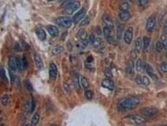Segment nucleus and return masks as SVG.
Segmentation results:
<instances>
[{"label": "nucleus", "mask_w": 167, "mask_h": 126, "mask_svg": "<svg viewBox=\"0 0 167 126\" xmlns=\"http://www.w3.org/2000/svg\"><path fill=\"white\" fill-rule=\"evenodd\" d=\"M140 102V99L135 96L124 98L118 102V108L121 111H128L135 108Z\"/></svg>", "instance_id": "nucleus-1"}, {"label": "nucleus", "mask_w": 167, "mask_h": 126, "mask_svg": "<svg viewBox=\"0 0 167 126\" xmlns=\"http://www.w3.org/2000/svg\"><path fill=\"white\" fill-rule=\"evenodd\" d=\"M55 23L62 27L69 28L72 25V21L69 17H59L55 20Z\"/></svg>", "instance_id": "nucleus-2"}, {"label": "nucleus", "mask_w": 167, "mask_h": 126, "mask_svg": "<svg viewBox=\"0 0 167 126\" xmlns=\"http://www.w3.org/2000/svg\"><path fill=\"white\" fill-rule=\"evenodd\" d=\"M81 3L80 1H76L73 2L65 8V13L68 15H71L79 9Z\"/></svg>", "instance_id": "nucleus-3"}, {"label": "nucleus", "mask_w": 167, "mask_h": 126, "mask_svg": "<svg viewBox=\"0 0 167 126\" xmlns=\"http://www.w3.org/2000/svg\"><path fill=\"white\" fill-rule=\"evenodd\" d=\"M158 112L157 109L153 107H145L142 108L140 111L142 116L145 118H148L153 116L156 115Z\"/></svg>", "instance_id": "nucleus-4"}, {"label": "nucleus", "mask_w": 167, "mask_h": 126, "mask_svg": "<svg viewBox=\"0 0 167 126\" xmlns=\"http://www.w3.org/2000/svg\"><path fill=\"white\" fill-rule=\"evenodd\" d=\"M133 28L130 26L126 29L124 35V39L125 43L128 45L130 44L133 39Z\"/></svg>", "instance_id": "nucleus-5"}, {"label": "nucleus", "mask_w": 167, "mask_h": 126, "mask_svg": "<svg viewBox=\"0 0 167 126\" xmlns=\"http://www.w3.org/2000/svg\"><path fill=\"white\" fill-rule=\"evenodd\" d=\"M86 14V10L84 8H82L73 16L72 20L74 24H78L85 16Z\"/></svg>", "instance_id": "nucleus-6"}, {"label": "nucleus", "mask_w": 167, "mask_h": 126, "mask_svg": "<svg viewBox=\"0 0 167 126\" xmlns=\"http://www.w3.org/2000/svg\"><path fill=\"white\" fill-rule=\"evenodd\" d=\"M156 24V20L155 17L151 16L148 18L146 24V29L147 31L151 32L153 30Z\"/></svg>", "instance_id": "nucleus-7"}, {"label": "nucleus", "mask_w": 167, "mask_h": 126, "mask_svg": "<svg viewBox=\"0 0 167 126\" xmlns=\"http://www.w3.org/2000/svg\"><path fill=\"white\" fill-rule=\"evenodd\" d=\"M103 87L108 89L109 90H113L115 87V84L113 81L109 78H106L103 80L101 82Z\"/></svg>", "instance_id": "nucleus-8"}, {"label": "nucleus", "mask_w": 167, "mask_h": 126, "mask_svg": "<svg viewBox=\"0 0 167 126\" xmlns=\"http://www.w3.org/2000/svg\"><path fill=\"white\" fill-rule=\"evenodd\" d=\"M47 30L49 33L52 37H57L59 36V31L56 26L54 25H49L46 27Z\"/></svg>", "instance_id": "nucleus-9"}, {"label": "nucleus", "mask_w": 167, "mask_h": 126, "mask_svg": "<svg viewBox=\"0 0 167 126\" xmlns=\"http://www.w3.org/2000/svg\"><path fill=\"white\" fill-rule=\"evenodd\" d=\"M58 69L56 65L54 63L50 64L49 67V75L52 79H55L57 75Z\"/></svg>", "instance_id": "nucleus-10"}, {"label": "nucleus", "mask_w": 167, "mask_h": 126, "mask_svg": "<svg viewBox=\"0 0 167 126\" xmlns=\"http://www.w3.org/2000/svg\"><path fill=\"white\" fill-rule=\"evenodd\" d=\"M102 20L103 22L106 25V26L114 28V22H113L112 19L109 15L107 14L103 15L102 17Z\"/></svg>", "instance_id": "nucleus-11"}, {"label": "nucleus", "mask_w": 167, "mask_h": 126, "mask_svg": "<svg viewBox=\"0 0 167 126\" xmlns=\"http://www.w3.org/2000/svg\"><path fill=\"white\" fill-rule=\"evenodd\" d=\"M29 48V46L27 43L24 42H21L20 43L18 42L16 43L15 46V49L18 52L23 51V50H27Z\"/></svg>", "instance_id": "nucleus-12"}, {"label": "nucleus", "mask_w": 167, "mask_h": 126, "mask_svg": "<svg viewBox=\"0 0 167 126\" xmlns=\"http://www.w3.org/2000/svg\"><path fill=\"white\" fill-rule=\"evenodd\" d=\"M34 60L36 67L39 70L43 69L44 67V63L41 58L38 54H34Z\"/></svg>", "instance_id": "nucleus-13"}, {"label": "nucleus", "mask_w": 167, "mask_h": 126, "mask_svg": "<svg viewBox=\"0 0 167 126\" xmlns=\"http://www.w3.org/2000/svg\"><path fill=\"white\" fill-rule=\"evenodd\" d=\"M129 118L133 121L134 122L137 124L144 123L146 121V120L145 117L142 116H140V115H132V116H129Z\"/></svg>", "instance_id": "nucleus-14"}, {"label": "nucleus", "mask_w": 167, "mask_h": 126, "mask_svg": "<svg viewBox=\"0 0 167 126\" xmlns=\"http://www.w3.org/2000/svg\"><path fill=\"white\" fill-rule=\"evenodd\" d=\"M145 70L147 73L153 80H156L158 79V76L154 73V69L150 65L147 64L145 67Z\"/></svg>", "instance_id": "nucleus-15"}, {"label": "nucleus", "mask_w": 167, "mask_h": 126, "mask_svg": "<svg viewBox=\"0 0 167 126\" xmlns=\"http://www.w3.org/2000/svg\"><path fill=\"white\" fill-rule=\"evenodd\" d=\"M103 32L104 36L108 38H111L113 37L115 35L114 28L106 26L103 29Z\"/></svg>", "instance_id": "nucleus-16"}, {"label": "nucleus", "mask_w": 167, "mask_h": 126, "mask_svg": "<svg viewBox=\"0 0 167 126\" xmlns=\"http://www.w3.org/2000/svg\"><path fill=\"white\" fill-rule=\"evenodd\" d=\"M36 35L38 39L42 41L45 40L47 38V34L45 31L41 28H38L36 29Z\"/></svg>", "instance_id": "nucleus-17"}, {"label": "nucleus", "mask_w": 167, "mask_h": 126, "mask_svg": "<svg viewBox=\"0 0 167 126\" xmlns=\"http://www.w3.org/2000/svg\"><path fill=\"white\" fill-rule=\"evenodd\" d=\"M119 16L120 20L124 22L128 21L131 17L130 13L128 11H121Z\"/></svg>", "instance_id": "nucleus-18"}, {"label": "nucleus", "mask_w": 167, "mask_h": 126, "mask_svg": "<svg viewBox=\"0 0 167 126\" xmlns=\"http://www.w3.org/2000/svg\"><path fill=\"white\" fill-rule=\"evenodd\" d=\"M77 35L82 41H84L87 40L88 33L85 29L82 28L78 30Z\"/></svg>", "instance_id": "nucleus-19"}, {"label": "nucleus", "mask_w": 167, "mask_h": 126, "mask_svg": "<svg viewBox=\"0 0 167 126\" xmlns=\"http://www.w3.org/2000/svg\"><path fill=\"white\" fill-rule=\"evenodd\" d=\"M8 64L10 69L14 72L16 71L17 69L16 58H14L13 57L9 58L8 59Z\"/></svg>", "instance_id": "nucleus-20"}, {"label": "nucleus", "mask_w": 167, "mask_h": 126, "mask_svg": "<svg viewBox=\"0 0 167 126\" xmlns=\"http://www.w3.org/2000/svg\"><path fill=\"white\" fill-rule=\"evenodd\" d=\"M72 81L74 87L77 90H79L80 88V79L78 75L74 74L72 76Z\"/></svg>", "instance_id": "nucleus-21"}, {"label": "nucleus", "mask_w": 167, "mask_h": 126, "mask_svg": "<svg viewBox=\"0 0 167 126\" xmlns=\"http://www.w3.org/2000/svg\"><path fill=\"white\" fill-rule=\"evenodd\" d=\"M40 115L38 113L35 114L32 118L31 121V125L33 126H36L40 120Z\"/></svg>", "instance_id": "nucleus-22"}, {"label": "nucleus", "mask_w": 167, "mask_h": 126, "mask_svg": "<svg viewBox=\"0 0 167 126\" xmlns=\"http://www.w3.org/2000/svg\"><path fill=\"white\" fill-rule=\"evenodd\" d=\"M64 50V48L62 46H59L54 48L51 50V53L53 55H56L60 54Z\"/></svg>", "instance_id": "nucleus-23"}, {"label": "nucleus", "mask_w": 167, "mask_h": 126, "mask_svg": "<svg viewBox=\"0 0 167 126\" xmlns=\"http://www.w3.org/2000/svg\"><path fill=\"white\" fill-rule=\"evenodd\" d=\"M142 47V40L141 38H138L136 40L135 43V49L138 53H140Z\"/></svg>", "instance_id": "nucleus-24"}, {"label": "nucleus", "mask_w": 167, "mask_h": 126, "mask_svg": "<svg viewBox=\"0 0 167 126\" xmlns=\"http://www.w3.org/2000/svg\"><path fill=\"white\" fill-rule=\"evenodd\" d=\"M81 85L84 88L87 89L89 87V82L85 76H82L81 78Z\"/></svg>", "instance_id": "nucleus-25"}, {"label": "nucleus", "mask_w": 167, "mask_h": 126, "mask_svg": "<svg viewBox=\"0 0 167 126\" xmlns=\"http://www.w3.org/2000/svg\"><path fill=\"white\" fill-rule=\"evenodd\" d=\"M143 48L145 50L148 49L150 43V39L147 36H144L143 38Z\"/></svg>", "instance_id": "nucleus-26"}, {"label": "nucleus", "mask_w": 167, "mask_h": 126, "mask_svg": "<svg viewBox=\"0 0 167 126\" xmlns=\"http://www.w3.org/2000/svg\"><path fill=\"white\" fill-rule=\"evenodd\" d=\"M9 96L7 94H4L3 96L2 97L1 99V102L2 105L4 106H6L8 104L9 102Z\"/></svg>", "instance_id": "nucleus-27"}, {"label": "nucleus", "mask_w": 167, "mask_h": 126, "mask_svg": "<svg viewBox=\"0 0 167 126\" xmlns=\"http://www.w3.org/2000/svg\"><path fill=\"white\" fill-rule=\"evenodd\" d=\"M155 49L157 52L160 53L165 49L164 46L161 42L158 41L156 43Z\"/></svg>", "instance_id": "nucleus-28"}, {"label": "nucleus", "mask_w": 167, "mask_h": 126, "mask_svg": "<svg viewBox=\"0 0 167 126\" xmlns=\"http://www.w3.org/2000/svg\"><path fill=\"white\" fill-rule=\"evenodd\" d=\"M130 8V6L129 3L127 2L122 3L119 6V9L121 11H128Z\"/></svg>", "instance_id": "nucleus-29"}, {"label": "nucleus", "mask_w": 167, "mask_h": 126, "mask_svg": "<svg viewBox=\"0 0 167 126\" xmlns=\"http://www.w3.org/2000/svg\"><path fill=\"white\" fill-rule=\"evenodd\" d=\"M102 43V40L101 38H95L92 44L94 48L98 47Z\"/></svg>", "instance_id": "nucleus-30"}, {"label": "nucleus", "mask_w": 167, "mask_h": 126, "mask_svg": "<svg viewBox=\"0 0 167 126\" xmlns=\"http://www.w3.org/2000/svg\"><path fill=\"white\" fill-rule=\"evenodd\" d=\"M22 69H26L29 66V63L26 56H23L21 58Z\"/></svg>", "instance_id": "nucleus-31"}, {"label": "nucleus", "mask_w": 167, "mask_h": 126, "mask_svg": "<svg viewBox=\"0 0 167 126\" xmlns=\"http://www.w3.org/2000/svg\"><path fill=\"white\" fill-rule=\"evenodd\" d=\"M0 76L4 80H8L6 71L3 67L0 66Z\"/></svg>", "instance_id": "nucleus-32"}, {"label": "nucleus", "mask_w": 167, "mask_h": 126, "mask_svg": "<svg viewBox=\"0 0 167 126\" xmlns=\"http://www.w3.org/2000/svg\"><path fill=\"white\" fill-rule=\"evenodd\" d=\"M136 70L138 72H140L142 70L143 68V64L142 60L140 59L137 60L136 64Z\"/></svg>", "instance_id": "nucleus-33"}, {"label": "nucleus", "mask_w": 167, "mask_h": 126, "mask_svg": "<svg viewBox=\"0 0 167 126\" xmlns=\"http://www.w3.org/2000/svg\"><path fill=\"white\" fill-rule=\"evenodd\" d=\"M25 85L26 89L29 91L32 92L33 90V88L32 84L29 81H25Z\"/></svg>", "instance_id": "nucleus-34"}, {"label": "nucleus", "mask_w": 167, "mask_h": 126, "mask_svg": "<svg viewBox=\"0 0 167 126\" xmlns=\"http://www.w3.org/2000/svg\"><path fill=\"white\" fill-rule=\"evenodd\" d=\"M16 64H17V69L19 71H21L22 69V63H21V58L18 57L16 58Z\"/></svg>", "instance_id": "nucleus-35"}, {"label": "nucleus", "mask_w": 167, "mask_h": 126, "mask_svg": "<svg viewBox=\"0 0 167 126\" xmlns=\"http://www.w3.org/2000/svg\"><path fill=\"white\" fill-rule=\"evenodd\" d=\"M160 39L161 40V42L164 46L165 49H166L167 46V34H164L162 35L160 37Z\"/></svg>", "instance_id": "nucleus-36"}, {"label": "nucleus", "mask_w": 167, "mask_h": 126, "mask_svg": "<svg viewBox=\"0 0 167 126\" xmlns=\"http://www.w3.org/2000/svg\"><path fill=\"white\" fill-rule=\"evenodd\" d=\"M104 75L107 78L110 79L113 77V74L111 70L109 68H107L104 71Z\"/></svg>", "instance_id": "nucleus-37"}, {"label": "nucleus", "mask_w": 167, "mask_h": 126, "mask_svg": "<svg viewBox=\"0 0 167 126\" xmlns=\"http://www.w3.org/2000/svg\"><path fill=\"white\" fill-rule=\"evenodd\" d=\"M150 83V82L149 78L146 76H144L142 78V84L145 86H148L149 85Z\"/></svg>", "instance_id": "nucleus-38"}, {"label": "nucleus", "mask_w": 167, "mask_h": 126, "mask_svg": "<svg viewBox=\"0 0 167 126\" xmlns=\"http://www.w3.org/2000/svg\"><path fill=\"white\" fill-rule=\"evenodd\" d=\"M14 71H13L11 69H10L9 71L11 82V83H14V82L15 81L16 79V76L15 75H14Z\"/></svg>", "instance_id": "nucleus-39"}, {"label": "nucleus", "mask_w": 167, "mask_h": 126, "mask_svg": "<svg viewBox=\"0 0 167 126\" xmlns=\"http://www.w3.org/2000/svg\"><path fill=\"white\" fill-rule=\"evenodd\" d=\"M85 95L87 99H91L93 98L94 93L91 90H87L85 91Z\"/></svg>", "instance_id": "nucleus-40"}, {"label": "nucleus", "mask_w": 167, "mask_h": 126, "mask_svg": "<svg viewBox=\"0 0 167 126\" xmlns=\"http://www.w3.org/2000/svg\"><path fill=\"white\" fill-rule=\"evenodd\" d=\"M36 108V102L34 99H32L31 106V113H33L34 112Z\"/></svg>", "instance_id": "nucleus-41"}, {"label": "nucleus", "mask_w": 167, "mask_h": 126, "mask_svg": "<svg viewBox=\"0 0 167 126\" xmlns=\"http://www.w3.org/2000/svg\"><path fill=\"white\" fill-rule=\"evenodd\" d=\"M160 69L164 73L167 72V64L166 62H163L160 65Z\"/></svg>", "instance_id": "nucleus-42"}, {"label": "nucleus", "mask_w": 167, "mask_h": 126, "mask_svg": "<svg viewBox=\"0 0 167 126\" xmlns=\"http://www.w3.org/2000/svg\"><path fill=\"white\" fill-rule=\"evenodd\" d=\"M135 80L138 85H142V78L140 75H137L135 79Z\"/></svg>", "instance_id": "nucleus-43"}, {"label": "nucleus", "mask_w": 167, "mask_h": 126, "mask_svg": "<svg viewBox=\"0 0 167 126\" xmlns=\"http://www.w3.org/2000/svg\"><path fill=\"white\" fill-rule=\"evenodd\" d=\"M89 18H85L84 20H83V21L81 23V25H82V26H84V25H86L88 24V23H89Z\"/></svg>", "instance_id": "nucleus-44"}, {"label": "nucleus", "mask_w": 167, "mask_h": 126, "mask_svg": "<svg viewBox=\"0 0 167 126\" xmlns=\"http://www.w3.org/2000/svg\"><path fill=\"white\" fill-rule=\"evenodd\" d=\"M63 87H64V88L65 89V90H66V92L67 93H69L70 92V91H71V89H70L69 86H68L67 84L64 83Z\"/></svg>", "instance_id": "nucleus-45"}, {"label": "nucleus", "mask_w": 167, "mask_h": 126, "mask_svg": "<svg viewBox=\"0 0 167 126\" xmlns=\"http://www.w3.org/2000/svg\"><path fill=\"white\" fill-rule=\"evenodd\" d=\"M139 3L141 6H144L148 3V0H139Z\"/></svg>", "instance_id": "nucleus-46"}, {"label": "nucleus", "mask_w": 167, "mask_h": 126, "mask_svg": "<svg viewBox=\"0 0 167 126\" xmlns=\"http://www.w3.org/2000/svg\"><path fill=\"white\" fill-rule=\"evenodd\" d=\"M93 61H94V58L91 55L88 56L87 58H86V61L88 64H91Z\"/></svg>", "instance_id": "nucleus-47"}, {"label": "nucleus", "mask_w": 167, "mask_h": 126, "mask_svg": "<svg viewBox=\"0 0 167 126\" xmlns=\"http://www.w3.org/2000/svg\"><path fill=\"white\" fill-rule=\"evenodd\" d=\"M95 35H93V34H91V35H90L89 36V42L90 43L92 44V43H93L94 40H95Z\"/></svg>", "instance_id": "nucleus-48"}, {"label": "nucleus", "mask_w": 167, "mask_h": 126, "mask_svg": "<svg viewBox=\"0 0 167 126\" xmlns=\"http://www.w3.org/2000/svg\"><path fill=\"white\" fill-rule=\"evenodd\" d=\"M96 32L98 35H101V30L100 26H97L96 28Z\"/></svg>", "instance_id": "nucleus-49"}, {"label": "nucleus", "mask_w": 167, "mask_h": 126, "mask_svg": "<svg viewBox=\"0 0 167 126\" xmlns=\"http://www.w3.org/2000/svg\"><path fill=\"white\" fill-rule=\"evenodd\" d=\"M48 0L49 1H54L55 0Z\"/></svg>", "instance_id": "nucleus-50"}, {"label": "nucleus", "mask_w": 167, "mask_h": 126, "mask_svg": "<svg viewBox=\"0 0 167 126\" xmlns=\"http://www.w3.org/2000/svg\"></svg>", "instance_id": "nucleus-51"}]
</instances>
